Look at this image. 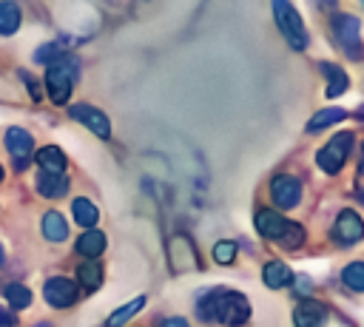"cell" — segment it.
Returning a JSON list of instances; mask_svg holds the SVG:
<instances>
[{"label": "cell", "instance_id": "6da1fadb", "mask_svg": "<svg viewBox=\"0 0 364 327\" xmlns=\"http://www.w3.org/2000/svg\"><path fill=\"white\" fill-rule=\"evenodd\" d=\"M196 313L205 321H219V324L239 327V324H245L250 318V301L239 290H213L196 307Z\"/></svg>", "mask_w": 364, "mask_h": 327}, {"label": "cell", "instance_id": "7a4b0ae2", "mask_svg": "<svg viewBox=\"0 0 364 327\" xmlns=\"http://www.w3.org/2000/svg\"><path fill=\"white\" fill-rule=\"evenodd\" d=\"M77 60L74 57H63L60 63L48 65L46 68V88H48V97L54 105H63L68 102V94H71V85H74V77H77Z\"/></svg>", "mask_w": 364, "mask_h": 327}, {"label": "cell", "instance_id": "3957f363", "mask_svg": "<svg viewBox=\"0 0 364 327\" xmlns=\"http://www.w3.org/2000/svg\"><path fill=\"white\" fill-rule=\"evenodd\" d=\"M273 17H276L279 31H282V37L287 40V45L296 48V51H304V48H307V31H304L301 14H299L290 3L279 0V3H273Z\"/></svg>", "mask_w": 364, "mask_h": 327}, {"label": "cell", "instance_id": "277c9868", "mask_svg": "<svg viewBox=\"0 0 364 327\" xmlns=\"http://www.w3.org/2000/svg\"><path fill=\"white\" fill-rule=\"evenodd\" d=\"M353 134L350 131H344V134H336L321 151H318V168L324 171V173H338L341 171V165L347 162V156H350V151H353Z\"/></svg>", "mask_w": 364, "mask_h": 327}, {"label": "cell", "instance_id": "5b68a950", "mask_svg": "<svg viewBox=\"0 0 364 327\" xmlns=\"http://www.w3.org/2000/svg\"><path fill=\"white\" fill-rule=\"evenodd\" d=\"M68 117L77 119V122H82V125H85L91 134H97L100 139H108V136H111V122H108V117H105L100 108H94V105L77 102V105L68 108Z\"/></svg>", "mask_w": 364, "mask_h": 327}, {"label": "cell", "instance_id": "8992f818", "mask_svg": "<svg viewBox=\"0 0 364 327\" xmlns=\"http://www.w3.org/2000/svg\"><path fill=\"white\" fill-rule=\"evenodd\" d=\"M168 259H171V267L179 273H185V270H193V267H199V256H196V250H193V242L188 239V236H173L171 242H168Z\"/></svg>", "mask_w": 364, "mask_h": 327}, {"label": "cell", "instance_id": "52a82bcc", "mask_svg": "<svg viewBox=\"0 0 364 327\" xmlns=\"http://www.w3.org/2000/svg\"><path fill=\"white\" fill-rule=\"evenodd\" d=\"M43 296L51 307H68L77 301V284L65 276H51L46 284H43Z\"/></svg>", "mask_w": 364, "mask_h": 327}, {"label": "cell", "instance_id": "ba28073f", "mask_svg": "<svg viewBox=\"0 0 364 327\" xmlns=\"http://www.w3.org/2000/svg\"><path fill=\"white\" fill-rule=\"evenodd\" d=\"M6 148H9L11 159H14V168L23 171V168L28 165L31 151H34V139H31V134L23 131V128H9V131H6Z\"/></svg>", "mask_w": 364, "mask_h": 327}, {"label": "cell", "instance_id": "9c48e42d", "mask_svg": "<svg viewBox=\"0 0 364 327\" xmlns=\"http://www.w3.org/2000/svg\"><path fill=\"white\" fill-rule=\"evenodd\" d=\"M270 193H273V202L279 205V208H296L299 205V199H301V182L296 179V176H287V173H282V176H276L273 182H270Z\"/></svg>", "mask_w": 364, "mask_h": 327}, {"label": "cell", "instance_id": "30bf717a", "mask_svg": "<svg viewBox=\"0 0 364 327\" xmlns=\"http://www.w3.org/2000/svg\"><path fill=\"white\" fill-rule=\"evenodd\" d=\"M333 31L341 40V45L350 51V57H358V34H361V23L353 14H338L333 17Z\"/></svg>", "mask_w": 364, "mask_h": 327}, {"label": "cell", "instance_id": "8fae6325", "mask_svg": "<svg viewBox=\"0 0 364 327\" xmlns=\"http://www.w3.org/2000/svg\"><path fill=\"white\" fill-rule=\"evenodd\" d=\"M361 233H364V225H361L358 213L355 210H341L336 225H333V239L338 245H353V242L361 239Z\"/></svg>", "mask_w": 364, "mask_h": 327}, {"label": "cell", "instance_id": "7c38bea8", "mask_svg": "<svg viewBox=\"0 0 364 327\" xmlns=\"http://www.w3.org/2000/svg\"><path fill=\"white\" fill-rule=\"evenodd\" d=\"M284 227H287V222H284V216H282L279 210H273V208H262V210L256 213V230H259L262 236H267V239H279V236L284 233Z\"/></svg>", "mask_w": 364, "mask_h": 327}, {"label": "cell", "instance_id": "4fadbf2b", "mask_svg": "<svg viewBox=\"0 0 364 327\" xmlns=\"http://www.w3.org/2000/svg\"><path fill=\"white\" fill-rule=\"evenodd\" d=\"M37 165H40V173L63 176V171H65V154L57 145H46V148L37 151Z\"/></svg>", "mask_w": 364, "mask_h": 327}, {"label": "cell", "instance_id": "5bb4252c", "mask_svg": "<svg viewBox=\"0 0 364 327\" xmlns=\"http://www.w3.org/2000/svg\"><path fill=\"white\" fill-rule=\"evenodd\" d=\"M293 321H296V327H321L324 307L318 301H313V299H304V301H299V307L293 313Z\"/></svg>", "mask_w": 364, "mask_h": 327}, {"label": "cell", "instance_id": "9a60e30c", "mask_svg": "<svg viewBox=\"0 0 364 327\" xmlns=\"http://www.w3.org/2000/svg\"><path fill=\"white\" fill-rule=\"evenodd\" d=\"M262 279H264L267 287L282 290V287H287V284L293 282V270H290L284 262H267L264 270H262Z\"/></svg>", "mask_w": 364, "mask_h": 327}, {"label": "cell", "instance_id": "2e32d148", "mask_svg": "<svg viewBox=\"0 0 364 327\" xmlns=\"http://www.w3.org/2000/svg\"><path fill=\"white\" fill-rule=\"evenodd\" d=\"M37 191L46 199H60L68 193V179L65 176H51V173H40L37 176Z\"/></svg>", "mask_w": 364, "mask_h": 327}, {"label": "cell", "instance_id": "e0dca14e", "mask_svg": "<svg viewBox=\"0 0 364 327\" xmlns=\"http://www.w3.org/2000/svg\"><path fill=\"white\" fill-rule=\"evenodd\" d=\"M40 227H43V236L51 239V242H63L68 236V225L65 219L57 213V210H48L43 219H40Z\"/></svg>", "mask_w": 364, "mask_h": 327}, {"label": "cell", "instance_id": "ac0fdd59", "mask_svg": "<svg viewBox=\"0 0 364 327\" xmlns=\"http://www.w3.org/2000/svg\"><path fill=\"white\" fill-rule=\"evenodd\" d=\"M105 250V236H102V230H85L80 239H77V253H82V256H88V259H97L100 253Z\"/></svg>", "mask_w": 364, "mask_h": 327}, {"label": "cell", "instance_id": "d6986e66", "mask_svg": "<svg viewBox=\"0 0 364 327\" xmlns=\"http://www.w3.org/2000/svg\"><path fill=\"white\" fill-rule=\"evenodd\" d=\"M341 119H347V111H344V108H321V111L313 114V119L307 122V131L316 134V131H321V128H327V125H336V122H341Z\"/></svg>", "mask_w": 364, "mask_h": 327}, {"label": "cell", "instance_id": "ffe728a7", "mask_svg": "<svg viewBox=\"0 0 364 327\" xmlns=\"http://www.w3.org/2000/svg\"><path fill=\"white\" fill-rule=\"evenodd\" d=\"M142 307H145V296H136V299H131L128 304H122L119 310H114V313L108 316V321H105V324H108V327H122V324H125V321H131Z\"/></svg>", "mask_w": 364, "mask_h": 327}, {"label": "cell", "instance_id": "44dd1931", "mask_svg": "<svg viewBox=\"0 0 364 327\" xmlns=\"http://www.w3.org/2000/svg\"><path fill=\"white\" fill-rule=\"evenodd\" d=\"M71 213H74V219H77L82 227H94L97 219H100V210H97V205H94L91 199H74Z\"/></svg>", "mask_w": 364, "mask_h": 327}, {"label": "cell", "instance_id": "7402d4cb", "mask_svg": "<svg viewBox=\"0 0 364 327\" xmlns=\"http://www.w3.org/2000/svg\"><path fill=\"white\" fill-rule=\"evenodd\" d=\"M77 279H80V284H82L85 290H97V287L102 284V267H100L94 259H88V262H82V264L77 267Z\"/></svg>", "mask_w": 364, "mask_h": 327}, {"label": "cell", "instance_id": "603a6c76", "mask_svg": "<svg viewBox=\"0 0 364 327\" xmlns=\"http://www.w3.org/2000/svg\"><path fill=\"white\" fill-rule=\"evenodd\" d=\"M321 71L327 74V97H338V94H344L347 91V85H350V80H347V74L341 71V68H336V65H330V63H321Z\"/></svg>", "mask_w": 364, "mask_h": 327}, {"label": "cell", "instance_id": "cb8c5ba5", "mask_svg": "<svg viewBox=\"0 0 364 327\" xmlns=\"http://www.w3.org/2000/svg\"><path fill=\"white\" fill-rule=\"evenodd\" d=\"M17 26H20V6L0 3V34H14Z\"/></svg>", "mask_w": 364, "mask_h": 327}, {"label": "cell", "instance_id": "d4e9b609", "mask_svg": "<svg viewBox=\"0 0 364 327\" xmlns=\"http://www.w3.org/2000/svg\"><path fill=\"white\" fill-rule=\"evenodd\" d=\"M341 282L353 290V293H361L364 290V264L361 262H353L341 270Z\"/></svg>", "mask_w": 364, "mask_h": 327}, {"label": "cell", "instance_id": "484cf974", "mask_svg": "<svg viewBox=\"0 0 364 327\" xmlns=\"http://www.w3.org/2000/svg\"><path fill=\"white\" fill-rule=\"evenodd\" d=\"M3 296L9 299V304H11V307H28V304H31V290H28V287H23L20 282L6 284Z\"/></svg>", "mask_w": 364, "mask_h": 327}, {"label": "cell", "instance_id": "4316f807", "mask_svg": "<svg viewBox=\"0 0 364 327\" xmlns=\"http://www.w3.org/2000/svg\"><path fill=\"white\" fill-rule=\"evenodd\" d=\"M65 57V51L57 45V43H48V45H40L37 51H34V60L37 63H46V65H54V63H60Z\"/></svg>", "mask_w": 364, "mask_h": 327}, {"label": "cell", "instance_id": "83f0119b", "mask_svg": "<svg viewBox=\"0 0 364 327\" xmlns=\"http://www.w3.org/2000/svg\"><path fill=\"white\" fill-rule=\"evenodd\" d=\"M213 262L216 264H230V262H236V242H216V247H213Z\"/></svg>", "mask_w": 364, "mask_h": 327}, {"label": "cell", "instance_id": "f1b7e54d", "mask_svg": "<svg viewBox=\"0 0 364 327\" xmlns=\"http://www.w3.org/2000/svg\"><path fill=\"white\" fill-rule=\"evenodd\" d=\"M279 242H282L284 247H299V245L304 242V230H301V225L287 222V227H284V233L279 236Z\"/></svg>", "mask_w": 364, "mask_h": 327}, {"label": "cell", "instance_id": "f546056e", "mask_svg": "<svg viewBox=\"0 0 364 327\" xmlns=\"http://www.w3.org/2000/svg\"><path fill=\"white\" fill-rule=\"evenodd\" d=\"M0 327H14V316L6 307H0Z\"/></svg>", "mask_w": 364, "mask_h": 327}, {"label": "cell", "instance_id": "4dcf8cb0", "mask_svg": "<svg viewBox=\"0 0 364 327\" xmlns=\"http://www.w3.org/2000/svg\"><path fill=\"white\" fill-rule=\"evenodd\" d=\"M159 327H188V321L185 318H165Z\"/></svg>", "mask_w": 364, "mask_h": 327}, {"label": "cell", "instance_id": "1f68e13d", "mask_svg": "<svg viewBox=\"0 0 364 327\" xmlns=\"http://www.w3.org/2000/svg\"><path fill=\"white\" fill-rule=\"evenodd\" d=\"M0 264H3V245H0Z\"/></svg>", "mask_w": 364, "mask_h": 327}, {"label": "cell", "instance_id": "d6a6232c", "mask_svg": "<svg viewBox=\"0 0 364 327\" xmlns=\"http://www.w3.org/2000/svg\"><path fill=\"white\" fill-rule=\"evenodd\" d=\"M0 179H3V168H0Z\"/></svg>", "mask_w": 364, "mask_h": 327}]
</instances>
